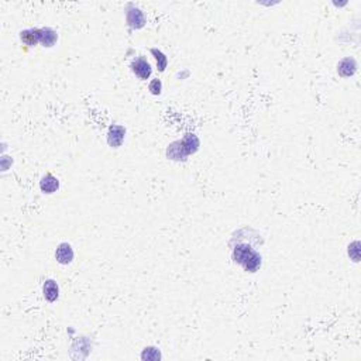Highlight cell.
<instances>
[{
  "instance_id": "obj_1",
  "label": "cell",
  "mask_w": 361,
  "mask_h": 361,
  "mask_svg": "<svg viewBox=\"0 0 361 361\" xmlns=\"http://www.w3.org/2000/svg\"><path fill=\"white\" fill-rule=\"evenodd\" d=\"M233 261L236 264L241 265L243 270L247 273H257L261 267V256L256 250L246 243H240L233 248Z\"/></svg>"
},
{
  "instance_id": "obj_2",
  "label": "cell",
  "mask_w": 361,
  "mask_h": 361,
  "mask_svg": "<svg viewBox=\"0 0 361 361\" xmlns=\"http://www.w3.org/2000/svg\"><path fill=\"white\" fill-rule=\"evenodd\" d=\"M126 21L127 24L134 28V30H140L143 27L145 26L147 20H145V16L143 13V10L133 6V4H129L127 6V10H126Z\"/></svg>"
},
{
  "instance_id": "obj_3",
  "label": "cell",
  "mask_w": 361,
  "mask_h": 361,
  "mask_svg": "<svg viewBox=\"0 0 361 361\" xmlns=\"http://www.w3.org/2000/svg\"><path fill=\"white\" fill-rule=\"evenodd\" d=\"M130 68H132L133 73H136L141 80H147L152 73L151 64L144 57H139V58L133 60L132 64H130Z\"/></svg>"
},
{
  "instance_id": "obj_4",
  "label": "cell",
  "mask_w": 361,
  "mask_h": 361,
  "mask_svg": "<svg viewBox=\"0 0 361 361\" xmlns=\"http://www.w3.org/2000/svg\"><path fill=\"white\" fill-rule=\"evenodd\" d=\"M124 137H126V129L120 124H113L109 127L107 132V144L112 148H119L123 144Z\"/></svg>"
},
{
  "instance_id": "obj_5",
  "label": "cell",
  "mask_w": 361,
  "mask_h": 361,
  "mask_svg": "<svg viewBox=\"0 0 361 361\" xmlns=\"http://www.w3.org/2000/svg\"><path fill=\"white\" fill-rule=\"evenodd\" d=\"M357 72V61L353 57H346L337 64V73L343 78H350Z\"/></svg>"
},
{
  "instance_id": "obj_6",
  "label": "cell",
  "mask_w": 361,
  "mask_h": 361,
  "mask_svg": "<svg viewBox=\"0 0 361 361\" xmlns=\"http://www.w3.org/2000/svg\"><path fill=\"white\" fill-rule=\"evenodd\" d=\"M55 260L62 265H68L73 260V248L68 243H61L55 250Z\"/></svg>"
},
{
  "instance_id": "obj_7",
  "label": "cell",
  "mask_w": 361,
  "mask_h": 361,
  "mask_svg": "<svg viewBox=\"0 0 361 361\" xmlns=\"http://www.w3.org/2000/svg\"><path fill=\"white\" fill-rule=\"evenodd\" d=\"M20 40L28 47H34L40 43L41 40V33L40 28H27L20 33Z\"/></svg>"
},
{
  "instance_id": "obj_8",
  "label": "cell",
  "mask_w": 361,
  "mask_h": 361,
  "mask_svg": "<svg viewBox=\"0 0 361 361\" xmlns=\"http://www.w3.org/2000/svg\"><path fill=\"white\" fill-rule=\"evenodd\" d=\"M60 188V181L53 175V174H47L41 178L40 181V189L44 192V194H54L57 192Z\"/></svg>"
},
{
  "instance_id": "obj_9",
  "label": "cell",
  "mask_w": 361,
  "mask_h": 361,
  "mask_svg": "<svg viewBox=\"0 0 361 361\" xmlns=\"http://www.w3.org/2000/svg\"><path fill=\"white\" fill-rule=\"evenodd\" d=\"M167 157L171 159H175V161H181V159L185 161L186 157H188V154H186V151L184 150L181 141H174L172 144L168 145Z\"/></svg>"
},
{
  "instance_id": "obj_10",
  "label": "cell",
  "mask_w": 361,
  "mask_h": 361,
  "mask_svg": "<svg viewBox=\"0 0 361 361\" xmlns=\"http://www.w3.org/2000/svg\"><path fill=\"white\" fill-rule=\"evenodd\" d=\"M43 293L48 302H55L60 296V287L54 280H47L43 285Z\"/></svg>"
},
{
  "instance_id": "obj_11",
  "label": "cell",
  "mask_w": 361,
  "mask_h": 361,
  "mask_svg": "<svg viewBox=\"0 0 361 361\" xmlns=\"http://www.w3.org/2000/svg\"><path fill=\"white\" fill-rule=\"evenodd\" d=\"M40 33H41V40H40V43L44 45V47H54V44L57 43V40H58V34H57V31L53 30L51 27H43V28H40Z\"/></svg>"
},
{
  "instance_id": "obj_12",
  "label": "cell",
  "mask_w": 361,
  "mask_h": 361,
  "mask_svg": "<svg viewBox=\"0 0 361 361\" xmlns=\"http://www.w3.org/2000/svg\"><path fill=\"white\" fill-rule=\"evenodd\" d=\"M182 143V147H184V150L186 151V154L188 155H191V154H195L198 148H199V139L195 136V134H186L185 137H184V140H181Z\"/></svg>"
},
{
  "instance_id": "obj_13",
  "label": "cell",
  "mask_w": 361,
  "mask_h": 361,
  "mask_svg": "<svg viewBox=\"0 0 361 361\" xmlns=\"http://www.w3.org/2000/svg\"><path fill=\"white\" fill-rule=\"evenodd\" d=\"M151 54H152V55H154V58H155V62H157V70H158L159 72H164L168 65L167 55L162 53L161 50H158V48H151Z\"/></svg>"
},
{
  "instance_id": "obj_14",
  "label": "cell",
  "mask_w": 361,
  "mask_h": 361,
  "mask_svg": "<svg viewBox=\"0 0 361 361\" xmlns=\"http://www.w3.org/2000/svg\"><path fill=\"white\" fill-rule=\"evenodd\" d=\"M141 359L143 360H159L161 359V353L155 347H145L143 354H141Z\"/></svg>"
},
{
  "instance_id": "obj_15",
  "label": "cell",
  "mask_w": 361,
  "mask_h": 361,
  "mask_svg": "<svg viewBox=\"0 0 361 361\" xmlns=\"http://www.w3.org/2000/svg\"><path fill=\"white\" fill-rule=\"evenodd\" d=\"M148 90H150L152 95L158 96L161 95V90H162V83L159 79H152L148 85Z\"/></svg>"
}]
</instances>
